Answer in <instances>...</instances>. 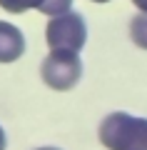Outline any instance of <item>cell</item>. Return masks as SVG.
<instances>
[{
    "label": "cell",
    "instance_id": "obj_2",
    "mask_svg": "<svg viewBox=\"0 0 147 150\" xmlns=\"http://www.w3.org/2000/svg\"><path fill=\"white\" fill-rule=\"evenodd\" d=\"M47 45L50 50H63V53H80L87 40V28H85V18L80 13H63V15H53V20L47 23Z\"/></svg>",
    "mask_w": 147,
    "mask_h": 150
},
{
    "label": "cell",
    "instance_id": "obj_9",
    "mask_svg": "<svg viewBox=\"0 0 147 150\" xmlns=\"http://www.w3.org/2000/svg\"><path fill=\"white\" fill-rule=\"evenodd\" d=\"M0 150H5V130L0 128Z\"/></svg>",
    "mask_w": 147,
    "mask_h": 150
},
{
    "label": "cell",
    "instance_id": "obj_7",
    "mask_svg": "<svg viewBox=\"0 0 147 150\" xmlns=\"http://www.w3.org/2000/svg\"><path fill=\"white\" fill-rule=\"evenodd\" d=\"M42 0H0V8H5L8 13H25L30 8H40Z\"/></svg>",
    "mask_w": 147,
    "mask_h": 150
},
{
    "label": "cell",
    "instance_id": "obj_6",
    "mask_svg": "<svg viewBox=\"0 0 147 150\" xmlns=\"http://www.w3.org/2000/svg\"><path fill=\"white\" fill-rule=\"evenodd\" d=\"M70 5H72V0H42L37 10L53 18V15H63V13H68Z\"/></svg>",
    "mask_w": 147,
    "mask_h": 150
},
{
    "label": "cell",
    "instance_id": "obj_4",
    "mask_svg": "<svg viewBox=\"0 0 147 150\" xmlns=\"http://www.w3.org/2000/svg\"><path fill=\"white\" fill-rule=\"evenodd\" d=\"M25 53V38L15 25L0 20V63H15Z\"/></svg>",
    "mask_w": 147,
    "mask_h": 150
},
{
    "label": "cell",
    "instance_id": "obj_1",
    "mask_svg": "<svg viewBox=\"0 0 147 150\" xmlns=\"http://www.w3.org/2000/svg\"><path fill=\"white\" fill-rule=\"evenodd\" d=\"M100 143L110 150H147V118L110 112L100 123Z\"/></svg>",
    "mask_w": 147,
    "mask_h": 150
},
{
    "label": "cell",
    "instance_id": "obj_8",
    "mask_svg": "<svg viewBox=\"0 0 147 150\" xmlns=\"http://www.w3.org/2000/svg\"><path fill=\"white\" fill-rule=\"evenodd\" d=\"M135 3V8H140L142 13H147V0H132Z\"/></svg>",
    "mask_w": 147,
    "mask_h": 150
},
{
    "label": "cell",
    "instance_id": "obj_5",
    "mask_svg": "<svg viewBox=\"0 0 147 150\" xmlns=\"http://www.w3.org/2000/svg\"><path fill=\"white\" fill-rule=\"evenodd\" d=\"M130 35H132V40H135L137 48H145V50H147V13L132 18V23H130Z\"/></svg>",
    "mask_w": 147,
    "mask_h": 150
},
{
    "label": "cell",
    "instance_id": "obj_11",
    "mask_svg": "<svg viewBox=\"0 0 147 150\" xmlns=\"http://www.w3.org/2000/svg\"><path fill=\"white\" fill-rule=\"evenodd\" d=\"M92 3H107V0H92Z\"/></svg>",
    "mask_w": 147,
    "mask_h": 150
},
{
    "label": "cell",
    "instance_id": "obj_10",
    "mask_svg": "<svg viewBox=\"0 0 147 150\" xmlns=\"http://www.w3.org/2000/svg\"><path fill=\"white\" fill-rule=\"evenodd\" d=\"M37 150H58V148H37Z\"/></svg>",
    "mask_w": 147,
    "mask_h": 150
},
{
    "label": "cell",
    "instance_id": "obj_3",
    "mask_svg": "<svg viewBox=\"0 0 147 150\" xmlns=\"http://www.w3.org/2000/svg\"><path fill=\"white\" fill-rule=\"evenodd\" d=\"M42 80L53 90H70L77 85L80 75H82V63L80 53H63V50H50L42 60Z\"/></svg>",
    "mask_w": 147,
    "mask_h": 150
}]
</instances>
